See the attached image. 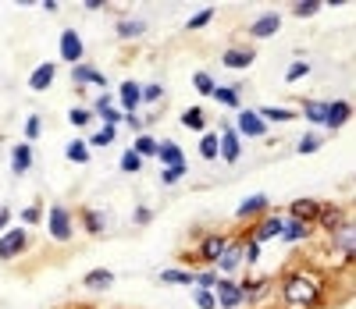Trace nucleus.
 Masks as SVG:
<instances>
[{
	"instance_id": "nucleus-1",
	"label": "nucleus",
	"mask_w": 356,
	"mask_h": 309,
	"mask_svg": "<svg viewBox=\"0 0 356 309\" xmlns=\"http://www.w3.org/2000/svg\"><path fill=\"white\" fill-rule=\"evenodd\" d=\"M282 302L289 309H310L321 302V281L307 270H296L282 281Z\"/></svg>"
},
{
	"instance_id": "nucleus-2",
	"label": "nucleus",
	"mask_w": 356,
	"mask_h": 309,
	"mask_svg": "<svg viewBox=\"0 0 356 309\" xmlns=\"http://www.w3.org/2000/svg\"><path fill=\"white\" fill-rule=\"evenodd\" d=\"M314 224H321L328 235H335V231H342V228H349V217H346V206H339V203H321V210H317V221Z\"/></svg>"
},
{
	"instance_id": "nucleus-3",
	"label": "nucleus",
	"mask_w": 356,
	"mask_h": 309,
	"mask_svg": "<svg viewBox=\"0 0 356 309\" xmlns=\"http://www.w3.org/2000/svg\"><path fill=\"white\" fill-rule=\"evenodd\" d=\"M29 249V231L25 228H11L0 235V260H15Z\"/></svg>"
},
{
	"instance_id": "nucleus-4",
	"label": "nucleus",
	"mask_w": 356,
	"mask_h": 309,
	"mask_svg": "<svg viewBox=\"0 0 356 309\" xmlns=\"http://www.w3.org/2000/svg\"><path fill=\"white\" fill-rule=\"evenodd\" d=\"M235 135H250V139H260L267 135V121L257 114V110H239V117H235Z\"/></svg>"
},
{
	"instance_id": "nucleus-5",
	"label": "nucleus",
	"mask_w": 356,
	"mask_h": 309,
	"mask_svg": "<svg viewBox=\"0 0 356 309\" xmlns=\"http://www.w3.org/2000/svg\"><path fill=\"white\" fill-rule=\"evenodd\" d=\"M47 224H50V238H57V242H68L72 238V213L65 206H50Z\"/></svg>"
},
{
	"instance_id": "nucleus-6",
	"label": "nucleus",
	"mask_w": 356,
	"mask_h": 309,
	"mask_svg": "<svg viewBox=\"0 0 356 309\" xmlns=\"http://www.w3.org/2000/svg\"><path fill=\"white\" fill-rule=\"evenodd\" d=\"M214 302L221 309H239L243 306V288L235 285V281H221L218 277V285H214Z\"/></svg>"
},
{
	"instance_id": "nucleus-7",
	"label": "nucleus",
	"mask_w": 356,
	"mask_h": 309,
	"mask_svg": "<svg viewBox=\"0 0 356 309\" xmlns=\"http://www.w3.org/2000/svg\"><path fill=\"white\" fill-rule=\"evenodd\" d=\"M82 53H86V47H82L79 33L75 28H65L61 33V60L65 65H82Z\"/></svg>"
},
{
	"instance_id": "nucleus-8",
	"label": "nucleus",
	"mask_w": 356,
	"mask_h": 309,
	"mask_svg": "<svg viewBox=\"0 0 356 309\" xmlns=\"http://www.w3.org/2000/svg\"><path fill=\"white\" fill-rule=\"evenodd\" d=\"M218 157H225V164H235L243 157V146H239L235 128H221V135H218Z\"/></svg>"
},
{
	"instance_id": "nucleus-9",
	"label": "nucleus",
	"mask_w": 356,
	"mask_h": 309,
	"mask_svg": "<svg viewBox=\"0 0 356 309\" xmlns=\"http://www.w3.org/2000/svg\"><path fill=\"white\" fill-rule=\"evenodd\" d=\"M282 221H285V217H278V213H271V217H264V221L250 231V242L264 245V242H271V238H282Z\"/></svg>"
},
{
	"instance_id": "nucleus-10",
	"label": "nucleus",
	"mask_w": 356,
	"mask_h": 309,
	"mask_svg": "<svg viewBox=\"0 0 356 309\" xmlns=\"http://www.w3.org/2000/svg\"><path fill=\"white\" fill-rule=\"evenodd\" d=\"M349 117H353V103H349V100L324 103V128H342Z\"/></svg>"
},
{
	"instance_id": "nucleus-11",
	"label": "nucleus",
	"mask_w": 356,
	"mask_h": 309,
	"mask_svg": "<svg viewBox=\"0 0 356 309\" xmlns=\"http://www.w3.org/2000/svg\"><path fill=\"white\" fill-rule=\"evenodd\" d=\"M225 245H228V235H207V238L200 242V249H196V260L218 263V256L225 253Z\"/></svg>"
},
{
	"instance_id": "nucleus-12",
	"label": "nucleus",
	"mask_w": 356,
	"mask_h": 309,
	"mask_svg": "<svg viewBox=\"0 0 356 309\" xmlns=\"http://www.w3.org/2000/svg\"><path fill=\"white\" fill-rule=\"evenodd\" d=\"M282 28V15L278 11H267V15H260L253 25H250V36L253 40H267V36H275Z\"/></svg>"
},
{
	"instance_id": "nucleus-13",
	"label": "nucleus",
	"mask_w": 356,
	"mask_h": 309,
	"mask_svg": "<svg viewBox=\"0 0 356 309\" xmlns=\"http://www.w3.org/2000/svg\"><path fill=\"white\" fill-rule=\"evenodd\" d=\"M257 60V50L253 47H228L225 57H221V65L225 68H250Z\"/></svg>"
},
{
	"instance_id": "nucleus-14",
	"label": "nucleus",
	"mask_w": 356,
	"mask_h": 309,
	"mask_svg": "<svg viewBox=\"0 0 356 309\" xmlns=\"http://www.w3.org/2000/svg\"><path fill=\"white\" fill-rule=\"evenodd\" d=\"M317 210H321L317 199H292L289 203V217L292 221H303V224H314L317 221Z\"/></svg>"
},
{
	"instance_id": "nucleus-15",
	"label": "nucleus",
	"mask_w": 356,
	"mask_h": 309,
	"mask_svg": "<svg viewBox=\"0 0 356 309\" xmlns=\"http://www.w3.org/2000/svg\"><path fill=\"white\" fill-rule=\"evenodd\" d=\"M239 267H243V242H232V238H228L225 253L218 256V270L232 274V270H239Z\"/></svg>"
},
{
	"instance_id": "nucleus-16",
	"label": "nucleus",
	"mask_w": 356,
	"mask_h": 309,
	"mask_svg": "<svg viewBox=\"0 0 356 309\" xmlns=\"http://www.w3.org/2000/svg\"><path fill=\"white\" fill-rule=\"evenodd\" d=\"M72 82H75V85H104V89H107V75L97 72L93 65H75V68H72Z\"/></svg>"
},
{
	"instance_id": "nucleus-17",
	"label": "nucleus",
	"mask_w": 356,
	"mask_h": 309,
	"mask_svg": "<svg viewBox=\"0 0 356 309\" xmlns=\"http://www.w3.org/2000/svg\"><path fill=\"white\" fill-rule=\"evenodd\" d=\"M118 97H122V107H125L129 114H136V107L143 103V85L132 82V78H125L122 85H118Z\"/></svg>"
},
{
	"instance_id": "nucleus-18",
	"label": "nucleus",
	"mask_w": 356,
	"mask_h": 309,
	"mask_svg": "<svg viewBox=\"0 0 356 309\" xmlns=\"http://www.w3.org/2000/svg\"><path fill=\"white\" fill-rule=\"evenodd\" d=\"M271 206V199H267L264 192H257V196H250V199H243L239 203V210H235V217L239 221H246V217H260V213Z\"/></svg>"
},
{
	"instance_id": "nucleus-19",
	"label": "nucleus",
	"mask_w": 356,
	"mask_h": 309,
	"mask_svg": "<svg viewBox=\"0 0 356 309\" xmlns=\"http://www.w3.org/2000/svg\"><path fill=\"white\" fill-rule=\"evenodd\" d=\"M157 157L164 160V167H186V157H182V146H178V142H171V139L157 142Z\"/></svg>"
},
{
	"instance_id": "nucleus-20",
	"label": "nucleus",
	"mask_w": 356,
	"mask_h": 309,
	"mask_svg": "<svg viewBox=\"0 0 356 309\" xmlns=\"http://www.w3.org/2000/svg\"><path fill=\"white\" fill-rule=\"evenodd\" d=\"M54 78H57V68L47 60V65H40L33 75H29V89H33V92H43V89L54 85Z\"/></svg>"
},
{
	"instance_id": "nucleus-21",
	"label": "nucleus",
	"mask_w": 356,
	"mask_h": 309,
	"mask_svg": "<svg viewBox=\"0 0 356 309\" xmlns=\"http://www.w3.org/2000/svg\"><path fill=\"white\" fill-rule=\"evenodd\" d=\"M29 167H33V146L18 142V146L11 149V171H15V174H25Z\"/></svg>"
},
{
	"instance_id": "nucleus-22",
	"label": "nucleus",
	"mask_w": 356,
	"mask_h": 309,
	"mask_svg": "<svg viewBox=\"0 0 356 309\" xmlns=\"http://www.w3.org/2000/svg\"><path fill=\"white\" fill-rule=\"evenodd\" d=\"M282 238H285V242H307V238H310V224L285 217V221H282Z\"/></svg>"
},
{
	"instance_id": "nucleus-23",
	"label": "nucleus",
	"mask_w": 356,
	"mask_h": 309,
	"mask_svg": "<svg viewBox=\"0 0 356 309\" xmlns=\"http://www.w3.org/2000/svg\"><path fill=\"white\" fill-rule=\"evenodd\" d=\"M82 285H86L89 292H107V288L114 285V274H111V270H89V274L82 277Z\"/></svg>"
},
{
	"instance_id": "nucleus-24",
	"label": "nucleus",
	"mask_w": 356,
	"mask_h": 309,
	"mask_svg": "<svg viewBox=\"0 0 356 309\" xmlns=\"http://www.w3.org/2000/svg\"><path fill=\"white\" fill-rule=\"evenodd\" d=\"M182 128H189V132H203V128H207V114H203L200 107L182 110Z\"/></svg>"
},
{
	"instance_id": "nucleus-25",
	"label": "nucleus",
	"mask_w": 356,
	"mask_h": 309,
	"mask_svg": "<svg viewBox=\"0 0 356 309\" xmlns=\"http://www.w3.org/2000/svg\"><path fill=\"white\" fill-rule=\"evenodd\" d=\"M65 157H68L72 164H89V146H86L82 139H72V142L65 146Z\"/></svg>"
},
{
	"instance_id": "nucleus-26",
	"label": "nucleus",
	"mask_w": 356,
	"mask_h": 309,
	"mask_svg": "<svg viewBox=\"0 0 356 309\" xmlns=\"http://www.w3.org/2000/svg\"><path fill=\"white\" fill-rule=\"evenodd\" d=\"M82 224H86L89 235H100V231L107 228V221H104V213H100V210H82Z\"/></svg>"
},
{
	"instance_id": "nucleus-27",
	"label": "nucleus",
	"mask_w": 356,
	"mask_h": 309,
	"mask_svg": "<svg viewBox=\"0 0 356 309\" xmlns=\"http://www.w3.org/2000/svg\"><path fill=\"white\" fill-rule=\"evenodd\" d=\"M143 33H146V22H143V18H125V22H118V36H125V40L143 36Z\"/></svg>"
},
{
	"instance_id": "nucleus-28",
	"label": "nucleus",
	"mask_w": 356,
	"mask_h": 309,
	"mask_svg": "<svg viewBox=\"0 0 356 309\" xmlns=\"http://www.w3.org/2000/svg\"><path fill=\"white\" fill-rule=\"evenodd\" d=\"M214 100L225 107H239V89L235 85H214Z\"/></svg>"
},
{
	"instance_id": "nucleus-29",
	"label": "nucleus",
	"mask_w": 356,
	"mask_h": 309,
	"mask_svg": "<svg viewBox=\"0 0 356 309\" xmlns=\"http://www.w3.org/2000/svg\"><path fill=\"white\" fill-rule=\"evenodd\" d=\"M157 277H161L164 285H189L193 288V274L189 270H161Z\"/></svg>"
},
{
	"instance_id": "nucleus-30",
	"label": "nucleus",
	"mask_w": 356,
	"mask_h": 309,
	"mask_svg": "<svg viewBox=\"0 0 356 309\" xmlns=\"http://www.w3.org/2000/svg\"><path fill=\"white\" fill-rule=\"evenodd\" d=\"M200 157H203V160H218V135H214V132H207V135L200 139Z\"/></svg>"
},
{
	"instance_id": "nucleus-31",
	"label": "nucleus",
	"mask_w": 356,
	"mask_h": 309,
	"mask_svg": "<svg viewBox=\"0 0 356 309\" xmlns=\"http://www.w3.org/2000/svg\"><path fill=\"white\" fill-rule=\"evenodd\" d=\"M132 153H136V157H157V139L139 135V139H136V146H132Z\"/></svg>"
},
{
	"instance_id": "nucleus-32",
	"label": "nucleus",
	"mask_w": 356,
	"mask_h": 309,
	"mask_svg": "<svg viewBox=\"0 0 356 309\" xmlns=\"http://www.w3.org/2000/svg\"><path fill=\"white\" fill-rule=\"evenodd\" d=\"M118 167H122L125 174H139V171H143V157H136L132 149H125V153H122V160H118Z\"/></svg>"
},
{
	"instance_id": "nucleus-33",
	"label": "nucleus",
	"mask_w": 356,
	"mask_h": 309,
	"mask_svg": "<svg viewBox=\"0 0 356 309\" xmlns=\"http://www.w3.org/2000/svg\"><path fill=\"white\" fill-rule=\"evenodd\" d=\"M264 121H292L296 117V110H289V107H264V110H257Z\"/></svg>"
},
{
	"instance_id": "nucleus-34",
	"label": "nucleus",
	"mask_w": 356,
	"mask_h": 309,
	"mask_svg": "<svg viewBox=\"0 0 356 309\" xmlns=\"http://www.w3.org/2000/svg\"><path fill=\"white\" fill-rule=\"evenodd\" d=\"M303 114H307V121H314V125H324V103L321 100H307Z\"/></svg>"
},
{
	"instance_id": "nucleus-35",
	"label": "nucleus",
	"mask_w": 356,
	"mask_h": 309,
	"mask_svg": "<svg viewBox=\"0 0 356 309\" xmlns=\"http://www.w3.org/2000/svg\"><path fill=\"white\" fill-rule=\"evenodd\" d=\"M324 4L321 0H300V4H292V15H300V18H310V15H317Z\"/></svg>"
},
{
	"instance_id": "nucleus-36",
	"label": "nucleus",
	"mask_w": 356,
	"mask_h": 309,
	"mask_svg": "<svg viewBox=\"0 0 356 309\" xmlns=\"http://www.w3.org/2000/svg\"><path fill=\"white\" fill-rule=\"evenodd\" d=\"M193 299H196L200 309H218V302H214V288H196Z\"/></svg>"
},
{
	"instance_id": "nucleus-37",
	"label": "nucleus",
	"mask_w": 356,
	"mask_h": 309,
	"mask_svg": "<svg viewBox=\"0 0 356 309\" xmlns=\"http://www.w3.org/2000/svg\"><path fill=\"white\" fill-rule=\"evenodd\" d=\"M239 288H243V302H257L260 292L267 288V281H246V285H239Z\"/></svg>"
},
{
	"instance_id": "nucleus-38",
	"label": "nucleus",
	"mask_w": 356,
	"mask_h": 309,
	"mask_svg": "<svg viewBox=\"0 0 356 309\" xmlns=\"http://www.w3.org/2000/svg\"><path fill=\"white\" fill-rule=\"evenodd\" d=\"M89 117H93V110H86V107H72V110H68V121H72L75 128H86Z\"/></svg>"
},
{
	"instance_id": "nucleus-39",
	"label": "nucleus",
	"mask_w": 356,
	"mask_h": 309,
	"mask_svg": "<svg viewBox=\"0 0 356 309\" xmlns=\"http://www.w3.org/2000/svg\"><path fill=\"white\" fill-rule=\"evenodd\" d=\"M114 135H118V128H107V125H104V128H100L93 139H89L86 146H111V142H114Z\"/></svg>"
},
{
	"instance_id": "nucleus-40",
	"label": "nucleus",
	"mask_w": 356,
	"mask_h": 309,
	"mask_svg": "<svg viewBox=\"0 0 356 309\" xmlns=\"http://www.w3.org/2000/svg\"><path fill=\"white\" fill-rule=\"evenodd\" d=\"M303 75H310V65H307V60H296V65L285 72V82H300Z\"/></svg>"
},
{
	"instance_id": "nucleus-41",
	"label": "nucleus",
	"mask_w": 356,
	"mask_h": 309,
	"mask_svg": "<svg viewBox=\"0 0 356 309\" xmlns=\"http://www.w3.org/2000/svg\"><path fill=\"white\" fill-rule=\"evenodd\" d=\"M214 15H218V8H203V11H200V15H193V18H189L186 25H189V28H203V25L211 22Z\"/></svg>"
},
{
	"instance_id": "nucleus-42",
	"label": "nucleus",
	"mask_w": 356,
	"mask_h": 309,
	"mask_svg": "<svg viewBox=\"0 0 356 309\" xmlns=\"http://www.w3.org/2000/svg\"><path fill=\"white\" fill-rule=\"evenodd\" d=\"M193 82H196V89L203 92V97H214V78L207 75V72H200V75H196Z\"/></svg>"
},
{
	"instance_id": "nucleus-43",
	"label": "nucleus",
	"mask_w": 356,
	"mask_h": 309,
	"mask_svg": "<svg viewBox=\"0 0 356 309\" xmlns=\"http://www.w3.org/2000/svg\"><path fill=\"white\" fill-rule=\"evenodd\" d=\"M243 260H246L250 267H253V263L260 260V245H257V242H250V238L243 242Z\"/></svg>"
},
{
	"instance_id": "nucleus-44",
	"label": "nucleus",
	"mask_w": 356,
	"mask_h": 309,
	"mask_svg": "<svg viewBox=\"0 0 356 309\" xmlns=\"http://www.w3.org/2000/svg\"><path fill=\"white\" fill-rule=\"evenodd\" d=\"M296 149H300L303 157H307V153H314V149H321V135H303V139H300V146H296Z\"/></svg>"
},
{
	"instance_id": "nucleus-45",
	"label": "nucleus",
	"mask_w": 356,
	"mask_h": 309,
	"mask_svg": "<svg viewBox=\"0 0 356 309\" xmlns=\"http://www.w3.org/2000/svg\"><path fill=\"white\" fill-rule=\"evenodd\" d=\"M161 97H164V89H161L157 82H150V85H143V100H146V103H157Z\"/></svg>"
},
{
	"instance_id": "nucleus-46",
	"label": "nucleus",
	"mask_w": 356,
	"mask_h": 309,
	"mask_svg": "<svg viewBox=\"0 0 356 309\" xmlns=\"http://www.w3.org/2000/svg\"><path fill=\"white\" fill-rule=\"evenodd\" d=\"M22 217H25V224H40V221H43V206H40V203H33V206H29V210L22 213Z\"/></svg>"
},
{
	"instance_id": "nucleus-47",
	"label": "nucleus",
	"mask_w": 356,
	"mask_h": 309,
	"mask_svg": "<svg viewBox=\"0 0 356 309\" xmlns=\"http://www.w3.org/2000/svg\"><path fill=\"white\" fill-rule=\"evenodd\" d=\"M40 132H43V121H40V117L33 114V117H29V121H25V135H29V139H36Z\"/></svg>"
},
{
	"instance_id": "nucleus-48",
	"label": "nucleus",
	"mask_w": 356,
	"mask_h": 309,
	"mask_svg": "<svg viewBox=\"0 0 356 309\" xmlns=\"http://www.w3.org/2000/svg\"><path fill=\"white\" fill-rule=\"evenodd\" d=\"M182 174H186V167H164V174H161V181H164V185H175L178 178H182Z\"/></svg>"
},
{
	"instance_id": "nucleus-49",
	"label": "nucleus",
	"mask_w": 356,
	"mask_h": 309,
	"mask_svg": "<svg viewBox=\"0 0 356 309\" xmlns=\"http://www.w3.org/2000/svg\"><path fill=\"white\" fill-rule=\"evenodd\" d=\"M100 117H104V125H107V128H114L118 121H122V110H118V107H107V110H104Z\"/></svg>"
},
{
	"instance_id": "nucleus-50",
	"label": "nucleus",
	"mask_w": 356,
	"mask_h": 309,
	"mask_svg": "<svg viewBox=\"0 0 356 309\" xmlns=\"http://www.w3.org/2000/svg\"><path fill=\"white\" fill-rule=\"evenodd\" d=\"M132 221H136V224H150V221H154V210H150V206H139V210L132 213Z\"/></svg>"
},
{
	"instance_id": "nucleus-51",
	"label": "nucleus",
	"mask_w": 356,
	"mask_h": 309,
	"mask_svg": "<svg viewBox=\"0 0 356 309\" xmlns=\"http://www.w3.org/2000/svg\"><path fill=\"white\" fill-rule=\"evenodd\" d=\"M107 107H114V100H111V97H107V92H104V97H97V103H93V110H97V114H104Z\"/></svg>"
},
{
	"instance_id": "nucleus-52",
	"label": "nucleus",
	"mask_w": 356,
	"mask_h": 309,
	"mask_svg": "<svg viewBox=\"0 0 356 309\" xmlns=\"http://www.w3.org/2000/svg\"><path fill=\"white\" fill-rule=\"evenodd\" d=\"M122 121H125L129 128H143V117L139 114H122Z\"/></svg>"
},
{
	"instance_id": "nucleus-53",
	"label": "nucleus",
	"mask_w": 356,
	"mask_h": 309,
	"mask_svg": "<svg viewBox=\"0 0 356 309\" xmlns=\"http://www.w3.org/2000/svg\"><path fill=\"white\" fill-rule=\"evenodd\" d=\"M8 221H11V210L4 206V210H0V231H4V224H8Z\"/></svg>"
}]
</instances>
